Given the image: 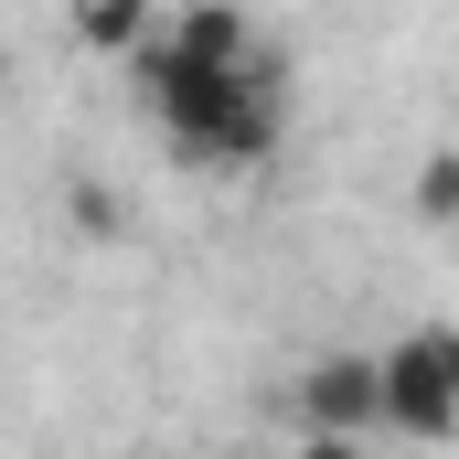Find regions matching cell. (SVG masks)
Returning a JSON list of instances; mask_svg holds the SVG:
<instances>
[{
	"label": "cell",
	"mask_w": 459,
	"mask_h": 459,
	"mask_svg": "<svg viewBox=\"0 0 459 459\" xmlns=\"http://www.w3.org/2000/svg\"><path fill=\"white\" fill-rule=\"evenodd\" d=\"M289 417H299V438H374L385 428V374H374V352H310L299 363V385H289Z\"/></svg>",
	"instance_id": "2"
},
{
	"label": "cell",
	"mask_w": 459,
	"mask_h": 459,
	"mask_svg": "<svg viewBox=\"0 0 459 459\" xmlns=\"http://www.w3.org/2000/svg\"><path fill=\"white\" fill-rule=\"evenodd\" d=\"M160 32V0H75V43L86 54H139Z\"/></svg>",
	"instance_id": "5"
},
{
	"label": "cell",
	"mask_w": 459,
	"mask_h": 459,
	"mask_svg": "<svg viewBox=\"0 0 459 459\" xmlns=\"http://www.w3.org/2000/svg\"><path fill=\"white\" fill-rule=\"evenodd\" d=\"M160 43H182V54H204V65H246V54H267L246 0H171V11H160Z\"/></svg>",
	"instance_id": "4"
},
{
	"label": "cell",
	"mask_w": 459,
	"mask_h": 459,
	"mask_svg": "<svg viewBox=\"0 0 459 459\" xmlns=\"http://www.w3.org/2000/svg\"><path fill=\"white\" fill-rule=\"evenodd\" d=\"M128 75H139L150 128H160L182 160H204V171H267L278 139H289V65H278V54L204 65V54H182V43L150 32V43L128 54Z\"/></svg>",
	"instance_id": "1"
},
{
	"label": "cell",
	"mask_w": 459,
	"mask_h": 459,
	"mask_svg": "<svg viewBox=\"0 0 459 459\" xmlns=\"http://www.w3.org/2000/svg\"><path fill=\"white\" fill-rule=\"evenodd\" d=\"M299 459H363V438H299Z\"/></svg>",
	"instance_id": "8"
},
{
	"label": "cell",
	"mask_w": 459,
	"mask_h": 459,
	"mask_svg": "<svg viewBox=\"0 0 459 459\" xmlns=\"http://www.w3.org/2000/svg\"><path fill=\"white\" fill-rule=\"evenodd\" d=\"M374 374H385V428L395 438H459V385H449V363H438V332L385 342Z\"/></svg>",
	"instance_id": "3"
},
{
	"label": "cell",
	"mask_w": 459,
	"mask_h": 459,
	"mask_svg": "<svg viewBox=\"0 0 459 459\" xmlns=\"http://www.w3.org/2000/svg\"><path fill=\"white\" fill-rule=\"evenodd\" d=\"M417 225H459V150H438L417 171Z\"/></svg>",
	"instance_id": "6"
},
{
	"label": "cell",
	"mask_w": 459,
	"mask_h": 459,
	"mask_svg": "<svg viewBox=\"0 0 459 459\" xmlns=\"http://www.w3.org/2000/svg\"><path fill=\"white\" fill-rule=\"evenodd\" d=\"M438 363H449V385H459V321H438Z\"/></svg>",
	"instance_id": "9"
},
{
	"label": "cell",
	"mask_w": 459,
	"mask_h": 459,
	"mask_svg": "<svg viewBox=\"0 0 459 459\" xmlns=\"http://www.w3.org/2000/svg\"><path fill=\"white\" fill-rule=\"evenodd\" d=\"M65 214H75V235H117V225H128V204H117L108 182H75V193H65Z\"/></svg>",
	"instance_id": "7"
}]
</instances>
